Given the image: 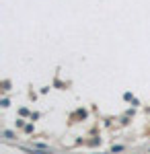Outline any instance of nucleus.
I'll return each instance as SVG.
<instances>
[{"instance_id":"obj_1","label":"nucleus","mask_w":150,"mask_h":154,"mask_svg":"<svg viewBox=\"0 0 150 154\" xmlns=\"http://www.w3.org/2000/svg\"><path fill=\"white\" fill-rule=\"evenodd\" d=\"M2 136H4L6 140H14V134H12L11 130H4V131H2Z\"/></svg>"},{"instance_id":"obj_2","label":"nucleus","mask_w":150,"mask_h":154,"mask_svg":"<svg viewBox=\"0 0 150 154\" xmlns=\"http://www.w3.org/2000/svg\"><path fill=\"white\" fill-rule=\"evenodd\" d=\"M121 150H123V146H113V150H111V152H121Z\"/></svg>"}]
</instances>
